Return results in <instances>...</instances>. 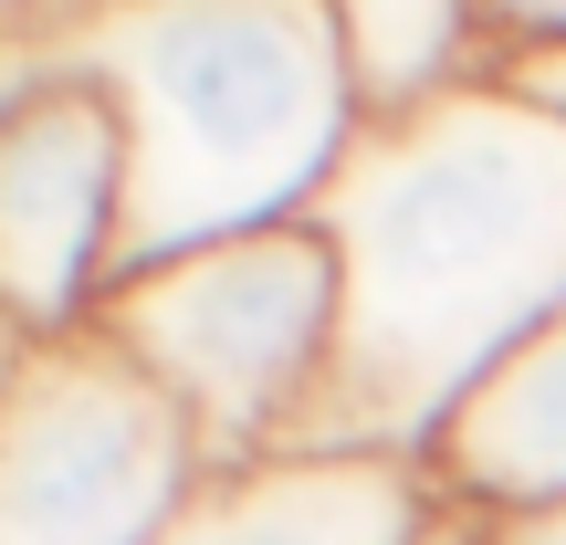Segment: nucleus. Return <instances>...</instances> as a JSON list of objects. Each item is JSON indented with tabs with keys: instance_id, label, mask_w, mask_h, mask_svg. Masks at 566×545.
I'll return each mask as SVG.
<instances>
[{
	"instance_id": "obj_10",
	"label": "nucleus",
	"mask_w": 566,
	"mask_h": 545,
	"mask_svg": "<svg viewBox=\"0 0 566 545\" xmlns=\"http://www.w3.org/2000/svg\"><path fill=\"white\" fill-rule=\"evenodd\" d=\"M504 84H514V95H535V105L566 126V42H556V53H514V63H504Z\"/></svg>"
},
{
	"instance_id": "obj_9",
	"label": "nucleus",
	"mask_w": 566,
	"mask_h": 545,
	"mask_svg": "<svg viewBox=\"0 0 566 545\" xmlns=\"http://www.w3.org/2000/svg\"><path fill=\"white\" fill-rule=\"evenodd\" d=\"M441 545H566V504H535V514H441Z\"/></svg>"
},
{
	"instance_id": "obj_5",
	"label": "nucleus",
	"mask_w": 566,
	"mask_h": 545,
	"mask_svg": "<svg viewBox=\"0 0 566 545\" xmlns=\"http://www.w3.org/2000/svg\"><path fill=\"white\" fill-rule=\"evenodd\" d=\"M126 242V137L84 74L0 116V315L32 346L84 336L116 294Z\"/></svg>"
},
{
	"instance_id": "obj_4",
	"label": "nucleus",
	"mask_w": 566,
	"mask_h": 545,
	"mask_svg": "<svg viewBox=\"0 0 566 545\" xmlns=\"http://www.w3.org/2000/svg\"><path fill=\"white\" fill-rule=\"evenodd\" d=\"M200 493L179 409L84 325L0 388V545H158Z\"/></svg>"
},
{
	"instance_id": "obj_11",
	"label": "nucleus",
	"mask_w": 566,
	"mask_h": 545,
	"mask_svg": "<svg viewBox=\"0 0 566 545\" xmlns=\"http://www.w3.org/2000/svg\"><path fill=\"white\" fill-rule=\"evenodd\" d=\"M21 357H32V336H21V325H11V315H0V388H11V378H21Z\"/></svg>"
},
{
	"instance_id": "obj_3",
	"label": "nucleus",
	"mask_w": 566,
	"mask_h": 545,
	"mask_svg": "<svg viewBox=\"0 0 566 545\" xmlns=\"http://www.w3.org/2000/svg\"><path fill=\"white\" fill-rule=\"evenodd\" d=\"M336 252L315 221L252 231V242H210L179 263H147L105 294L95 336L179 409L189 451L210 472L283 462L315 409L325 367H336Z\"/></svg>"
},
{
	"instance_id": "obj_7",
	"label": "nucleus",
	"mask_w": 566,
	"mask_h": 545,
	"mask_svg": "<svg viewBox=\"0 0 566 545\" xmlns=\"http://www.w3.org/2000/svg\"><path fill=\"white\" fill-rule=\"evenodd\" d=\"M430 483L462 514H535L566 504V315L535 325L483 388L441 420Z\"/></svg>"
},
{
	"instance_id": "obj_8",
	"label": "nucleus",
	"mask_w": 566,
	"mask_h": 545,
	"mask_svg": "<svg viewBox=\"0 0 566 545\" xmlns=\"http://www.w3.org/2000/svg\"><path fill=\"white\" fill-rule=\"evenodd\" d=\"M336 42H346V95L367 126L420 116L462 84H493L483 0H336Z\"/></svg>"
},
{
	"instance_id": "obj_6",
	"label": "nucleus",
	"mask_w": 566,
	"mask_h": 545,
	"mask_svg": "<svg viewBox=\"0 0 566 545\" xmlns=\"http://www.w3.org/2000/svg\"><path fill=\"white\" fill-rule=\"evenodd\" d=\"M430 462H252L210 472L158 545H441Z\"/></svg>"
},
{
	"instance_id": "obj_1",
	"label": "nucleus",
	"mask_w": 566,
	"mask_h": 545,
	"mask_svg": "<svg viewBox=\"0 0 566 545\" xmlns=\"http://www.w3.org/2000/svg\"><path fill=\"white\" fill-rule=\"evenodd\" d=\"M315 231L346 315L283 462H430L451 409L566 315V126L504 74L357 126Z\"/></svg>"
},
{
	"instance_id": "obj_2",
	"label": "nucleus",
	"mask_w": 566,
	"mask_h": 545,
	"mask_svg": "<svg viewBox=\"0 0 566 545\" xmlns=\"http://www.w3.org/2000/svg\"><path fill=\"white\" fill-rule=\"evenodd\" d=\"M74 74L126 137L116 283L210 242L315 221L357 147L336 0H116L74 11Z\"/></svg>"
}]
</instances>
